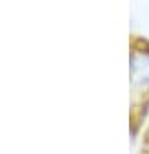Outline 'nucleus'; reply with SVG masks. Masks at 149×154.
I'll return each instance as SVG.
<instances>
[{
	"mask_svg": "<svg viewBox=\"0 0 149 154\" xmlns=\"http://www.w3.org/2000/svg\"><path fill=\"white\" fill-rule=\"evenodd\" d=\"M131 63V82L135 96L149 93V51H135Z\"/></svg>",
	"mask_w": 149,
	"mask_h": 154,
	"instance_id": "f257e3e1",
	"label": "nucleus"
}]
</instances>
